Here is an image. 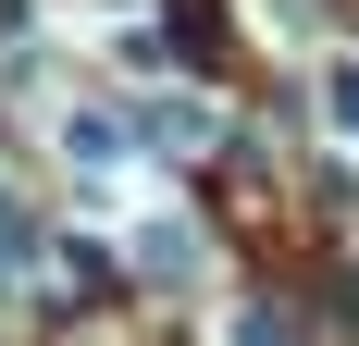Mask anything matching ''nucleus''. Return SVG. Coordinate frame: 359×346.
I'll use <instances>...</instances> for the list:
<instances>
[{
    "label": "nucleus",
    "instance_id": "f257e3e1",
    "mask_svg": "<svg viewBox=\"0 0 359 346\" xmlns=\"http://www.w3.org/2000/svg\"><path fill=\"white\" fill-rule=\"evenodd\" d=\"M323 99H334V124L359 137V62H334V74H323Z\"/></svg>",
    "mask_w": 359,
    "mask_h": 346
}]
</instances>
